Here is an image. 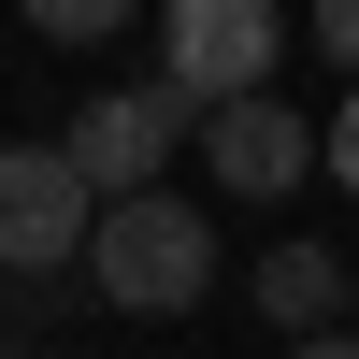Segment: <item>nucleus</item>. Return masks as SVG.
Returning <instances> with one entry per match:
<instances>
[{
  "label": "nucleus",
  "instance_id": "nucleus-1",
  "mask_svg": "<svg viewBox=\"0 0 359 359\" xmlns=\"http://www.w3.org/2000/svg\"><path fill=\"white\" fill-rule=\"evenodd\" d=\"M86 287H101L115 316H187L201 287H216V216L201 201H101V230H86Z\"/></svg>",
  "mask_w": 359,
  "mask_h": 359
},
{
  "label": "nucleus",
  "instance_id": "nucleus-2",
  "mask_svg": "<svg viewBox=\"0 0 359 359\" xmlns=\"http://www.w3.org/2000/svg\"><path fill=\"white\" fill-rule=\"evenodd\" d=\"M101 187L72 172V144H0V287H57L86 273Z\"/></svg>",
  "mask_w": 359,
  "mask_h": 359
},
{
  "label": "nucleus",
  "instance_id": "nucleus-3",
  "mask_svg": "<svg viewBox=\"0 0 359 359\" xmlns=\"http://www.w3.org/2000/svg\"><path fill=\"white\" fill-rule=\"evenodd\" d=\"M273 57H287V15H273V0H172V15H158V86H187L201 115L259 101Z\"/></svg>",
  "mask_w": 359,
  "mask_h": 359
},
{
  "label": "nucleus",
  "instance_id": "nucleus-4",
  "mask_svg": "<svg viewBox=\"0 0 359 359\" xmlns=\"http://www.w3.org/2000/svg\"><path fill=\"white\" fill-rule=\"evenodd\" d=\"M187 130H201V101L144 72V86H115V101H86V115H72L57 144H72V172H86L101 201H158V158H172Z\"/></svg>",
  "mask_w": 359,
  "mask_h": 359
},
{
  "label": "nucleus",
  "instance_id": "nucleus-5",
  "mask_svg": "<svg viewBox=\"0 0 359 359\" xmlns=\"http://www.w3.org/2000/svg\"><path fill=\"white\" fill-rule=\"evenodd\" d=\"M201 158H216V187H245V201H273V187H302L316 172V130L259 86V101H230V115H201Z\"/></svg>",
  "mask_w": 359,
  "mask_h": 359
},
{
  "label": "nucleus",
  "instance_id": "nucleus-6",
  "mask_svg": "<svg viewBox=\"0 0 359 359\" xmlns=\"http://www.w3.org/2000/svg\"><path fill=\"white\" fill-rule=\"evenodd\" d=\"M345 287H359V273H345L331 245H273V259H259V316H273L287 345H316V331H331V316H345Z\"/></svg>",
  "mask_w": 359,
  "mask_h": 359
},
{
  "label": "nucleus",
  "instance_id": "nucleus-7",
  "mask_svg": "<svg viewBox=\"0 0 359 359\" xmlns=\"http://www.w3.org/2000/svg\"><path fill=\"white\" fill-rule=\"evenodd\" d=\"M115 15H130V0H43V43H101Z\"/></svg>",
  "mask_w": 359,
  "mask_h": 359
},
{
  "label": "nucleus",
  "instance_id": "nucleus-8",
  "mask_svg": "<svg viewBox=\"0 0 359 359\" xmlns=\"http://www.w3.org/2000/svg\"><path fill=\"white\" fill-rule=\"evenodd\" d=\"M316 158H331L345 187H359V86H345V101H331V130H316Z\"/></svg>",
  "mask_w": 359,
  "mask_h": 359
},
{
  "label": "nucleus",
  "instance_id": "nucleus-9",
  "mask_svg": "<svg viewBox=\"0 0 359 359\" xmlns=\"http://www.w3.org/2000/svg\"><path fill=\"white\" fill-rule=\"evenodd\" d=\"M316 43H331L345 72H359V0H331V15H316Z\"/></svg>",
  "mask_w": 359,
  "mask_h": 359
},
{
  "label": "nucleus",
  "instance_id": "nucleus-10",
  "mask_svg": "<svg viewBox=\"0 0 359 359\" xmlns=\"http://www.w3.org/2000/svg\"><path fill=\"white\" fill-rule=\"evenodd\" d=\"M287 359H359V331H316V345H287Z\"/></svg>",
  "mask_w": 359,
  "mask_h": 359
},
{
  "label": "nucleus",
  "instance_id": "nucleus-11",
  "mask_svg": "<svg viewBox=\"0 0 359 359\" xmlns=\"http://www.w3.org/2000/svg\"><path fill=\"white\" fill-rule=\"evenodd\" d=\"M345 331H359V287H345Z\"/></svg>",
  "mask_w": 359,
  "mask_h": 359
}]
</instances>
